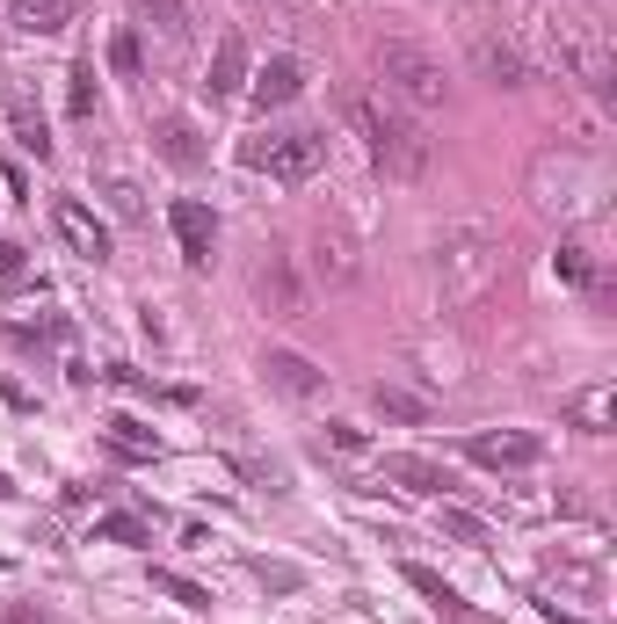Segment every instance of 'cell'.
Segmentation results:
<instances>
[{
  "label": "cell",
  "mask_w": 617,
  "mask_h": 624,
  "mask_svg": "<svg viewBox=\"0 0 617 624\" xmlns=\"http://www.w3.org/2000/svg\"><path fill=\"white\" fill-rule=\"evenodd\" d=\"M342 109H349L364 153L378 160L392 182H429V168H436V139L414 123V109H400L392 95H349Z\"/></svg>",
  "instance_id": "6da1fadb"
},
{
  "label": "cell",
  "mask_w": 617,
  "mask_h": 624,
  "mask_svg": "<svg viewBox=\"0 0 617 624\" xmlns=\"http://www.w3.org/2000/svg\"><path fill=\"white\" fill-rule=\"evenodd\" d=\"M545 44H552V58H560L566 80L610 95V30H603L588 8H552L545 15Z\"/></svg>",
  "instance_id": "7a4b0ae2"
},
{
  "label": "cell",
  "mask_w": 617,
  "mask_h": 624,
  "mask_svg": "<svg viewBox=\"0 0 617 624\" xmlns=\"http://www.w3.org/2000/svg\"><path fill=\"white\" fill-rule=\"evenodd\" d=\"M494 277H501V240H494L487 226L443 233V247H436L443 305H473V298H487V283H494Z\"/></svg>",
  "instance_id": "3957f363"
},
{
  "label": "cell",
  "mask_w": 617,
  "mask_h": 624,
  "mask_svg": "<svg viewBox=\"0 0 617 624\" xmlns=\"http://www.w3.org/2000/svg\"><path fill=\"white\" fill-rule=\"evenodd\" d=\"M378 87L400 109H443V66L414 36H378Z\"/></svg>",
  "instance_id": "277c9868"
},
{
  "label": "cell",
  "mask_w": 617,
  "mask_h": 624,
  "mask_svg": "<svg viewBox=\"0 0 617 624\" xmlns=\"http://www.w3.org/2000/svg\"><path fill=\"white\" fill-rule=\"evenodd\" d=\"M530 174H560V196H545L552 211H603V196H610V174H603L596 153H574V146H552V153H538V168Z\"/></svg>",
  "instance_id": "5b68a950"
},
{
  "label": "cell",
  "mask_w": 617,
  "mask_h": 624,
  "mask_svg": "<svg viewBox=\"0 0 617 624\" xmlns=\"http://www.w3.org/2000/svg\"><path fill=\"white\" fill-rule=\"evenodd\" d=\"M247 168L269 182H313L327 168V131H269L247 146Z\"/></svg>",
  "instance_id": "8992f818"
},
{
  "label": "cell",
  "mask_w": 617,
  "mask_h": 624,
  "mask_svg": "<svg viewBox=\"0 0 617 624\" xmlns=\"http://www.w3.org/2000/svg\"><path fill=\"white\" fill-rule=\"evenodd\" d=\"M465 58L487 87H530V58L516 36H501V22L487 15H465Z\"/></svg>",
  "instance_id": "52a82bcc"
},
{
  "label": "cell",
  "mask_w": 617,
  "mask_h": 624,
  "mask_svg": "<svg viewBox=\"0 0 617 624\" xmlns=\"http://www.w3.org/2000/svg\"><path fill=\"white\" fill-rule=\"evenodd\" d=\"M167 226H175V247H182V261H190L196 277L218 261V211L204 204V196H182L175 211H167Z\"/></svg>",
  "instance_id": "ba28073f"
},
{
  "label": "cell",
  "mask_w": 617,
  "mask_h": 624,
  "mask_svg": "<svg viewBox=\"0 0 617 624\" xmlns=\"http://www.w3.org/2000/svg\"><path fill=\"white\" fill-rule=\"evenodd\" d=\"M255 298H262V312H277V320H305V277L291 255H269L262 269H255Z\"/></svg>",
  "instance_id": "9c48e42d"
},
{
  "label": "cell",
  "mask_w": 617,
  "mask_h": 624,
  "mask_svg": "<svg viewBox=\"0 0 617 624\" xmlns=\"http://www.w3.org/2000/svg\"><path fill=\"white\" fill-rule=\"evenodd\" d=\"M52 233H58V240H66L80 261H109V226L95 218L88 204H80V196H58V204H52Z\"/></svg>",
  "instance_id": "30bf717a"
},
{
  "label": "cell",
  "mask_w": 617,
  "mask_h": 624,
  "mask_svg": "<svg viewBox=\"0 0 617 624\" xmlns=\"http://www.w3.org/2000/svg\"><path fill=\"white\" fill-rule=\"evenodd\" d=\"M465 458L487 465V472H523V465L545 458V443H538L530 429H501V435H465Z\"/></svg>",
  "instance_id": "8fae6325"
},
{
  "label": "cell",
  "mask_w": 617,
  "mask_h": 624,
  "mask_svg": "<svg viewBox=\"0 0 617 624\" xmlns=\"http://www.w3.org/2000/svg\"><path fill=\"white\" fill-rule=\"evenodd\" d=\"M262 370H269V385L291 392V399H320V392H327V370H320L313 356H299V348H269Z\"/></svg>",
  "instance_id": "7c38bea8"
},
{
  "label": "cell",
  "mask_w": 617,
  "mask_h": 624,
  "mask_svg": "<svg viewBox=\"0 0 617 624\" xmlns=\"http://www.w3.org/2000/svg\"><path fill=\"white\" fill-rule=\"evenodd\" d=\"M240 80H247V36L226 30L218 36V52H212V73H204V95L226 103V95H240Z\"/></svg>",
  "instance_id": "4fadbf2b"
},
{
  "label": "cell",
  "mask_w": 617,
  "mask_h": 624,
  "mask_svg": "<svg viewBox=\"0 0 617 624\" xmlns=\"http://www.w3.org/2000/svg\"><path fill=\"white\" fill-rule=\"evenodd\" d=\"M386 480H392V486H400V494H422V502H429V494H443V486H451V472H443V465H436V458H414V451H392V458H386Z\"/></svg>",
  "instance_id": "5bb4252c"
},
{
  "label": "cell",
  "mask_w": 617,
  "mask_h": 624,
  "mask_svg": "<svg viewBox=\"0 0 617 624\" xmlns=\"http://www.w3.org/2000/svg\"><path fill=\"white\" fill-rule=\"evenodd\" d=\"M299 95H305V66L299 58H269V66L255 73V103H262V117L283 109V103H299Z\"/></svg>",
  "instance_id": "9a60e30c"
},
{
  "label": "cell",
  "mask_w": 617,
  "mask_h": 624,
  "mask_svg": "<svg viewBox=\"0 0 617 624\" xmlns=\"http://www.w3.org/2000/svg\"><path fill=\"white\" fill-rule=\"evenodd\" d=\"M131 8H139V22H145V30H153L175 58L190 52V8H182V0H131Z\"/></svg>",
  "instance_id": "2e32d148"
},
{
  "label": "cell",
  "mask_w": 617,
  "mask_h": 624,
  "mask_svg": "<svg viewBox=\"0 0 617 624\" xmlns=\"http://www.w3.org/2000/svg\"><path fill=\"white\" fill-rule=\"evenodd\" d=\"M153 146H160V160H167V168H204V139H196L190 117H160Z\"/></svg>",
  "instance_id": "e0dca14e"
},
{
  "label": "cell",
  "mask_w": 617,
  "mask_h": 624,
  "mask_svg": "<svg viewBox=\"0 0 617 624\" xmlns=\"http://www.w3.org/2000/svg\"><path fill=\"white\" fill-rule=\"evenodd\" d=\"M610 378H596V385H588V392H574V399H566V421H574V429H582V435H610Z\"/></svg>",
  "instance_id": "ac0fdd59"
},
{
  "label": "cell",
  "mask_w": 617,
  "mask_h": 624,
  "mask_svg": "<svg viewBox=\"0 0 617 624\" xmlns=\"http://www.w3.org/2000/svg\"><path fill=\"white\" fill-rule=\"evenodd\" d=\"M8 22H15L22 36H52V30H66V22H73V0H15Z\"/></svg>",
  "instance_id": "d6986e66"
},
{
  "label": "cell",
  "mask_w": 617,
  "mask_h": 624,
  "mask_svg": "<svg viewBox=\"0 0 617 624\" xmlns=\"http://www.w3.org/2000/svg\"><path fill=\"white\" fill-rule=\"evenodd\" d=\"M313 277H327V283H349L356 277V247L342 240V233H327V226L313 233Z\"/></svg>",
  "instance_id": "ffe728a7"
},
{
  "label": "cell",
  "mask_w": 617,
  "mask_h": 624,
  "mask_svg": "<svg viewBox=\"0 0 617 624\" xmlns=\"http://www.w3.org/2000/svg\"><path fill=\"white\" fill-rule=\"evenodd\" d=\"M560 277L582 283V291H603V255L588 240H560Z\"/></svg>",
  "instance_id": "44dd1931"
},
{
  "label": "cell",
  "mask_w": 617,
  "mask_h": 624,
  "mask_svg": "<svg viewBox=\"0 0 617 624\" xmlns=\"http://www.w3.org/2000/svg\"><path fill=\"white\" fill-rule=\"evenodd\" d=\"M8 131H15V146H22V153H36V160L52 153V131H44V117H36V109L22 103V95L8 103Z\"/></svg>",
  "instance_id": "7402d4cb"
},
{
  "label": "cell",
  "mask_w": 617,
  "mask_h": 624,
  "mask_svg": "<svg viewBox=\"0 0 617 624\" xmlns=\"http://www.w3.org/2000/svg\"><path fill=\"white\" fill-rule=\"evenodd\" d=\"M109 451H117V458H160V435L145 429V421L117 415V421H109Z\"/></svg>",
  "instance_id": "603a6c76"
},
{
  "label": "cell",
  "mask_w": 617,
  "mask_h": 624,
  "mask_svg": "<svg viewBox=\"0 0 617 624\" xmlns=\"http://www.w3.org/2000/svg\"><path fill=\"white\" fill-rule=\"evenodd\" d=\"M370 407H378L386 421H407V429H414V421H429V399L400 392V385H378V392H370Z\"/></svg>",
  "instance_id": "cb8c5ba5"
},
{
  "label": "cell",
  "mask_w": 617,
  "mask_h": 624,
  "mask_svg": "<svg viewBox=\"0 0 617 624\" xmlns=\"http://www.w3.org/2000/svg\"><path fill=\"white\" fill-rule=\"evenodd\" d=\"M66 109L80 123L95 117V58H73V73H66Z\"/></svg>",
  "instance_id": "d4e9b609"
},
{
  "label": "cell",
  "mask_w": 617,
  "mask_h": 624,
  "mask_svg": "<svg viewBox=\"0 0 617 624\" xmlns=\"http://www.w3.org/2000/svg\"><path fill=\"white\" fill-rule=\"evenodd\" d=\"M407 581H414V589H422V595H429V603H436L451 624H465V603H458V589H443V581H436L429 567H407Z\"/></svg>",
  "instance_id": "484cf974"
},
{
  "label": "cell",
  "mask_w": 617,
  "mask_h": 624,
  "mask_svg": "<svg viewBox=\"0 0 617 624\" xmlns=\"http://www.w3.org/2000/svg\"><path fill=\"white\" fill-rule=\"evenodd\" d=\"M320 451H335V458H364V451H370V435L356 429V421H327V429H320Z\"/></svg>",
  "instance_id": "4316f807"
},
{
  "label": "cell",
  "mask_w": 617,
  "mask_h": 624,
  "mask_svg": "<svg viewBox=\"0 0 617 624\" xmlns=\"http://www.w3.org/2000/svg\"><path fill=\"white\" fill-rule=\"evenodd\" d=\"M153 589L175 595L182 610H212V589H196V581H182V573H167V567H153Z\"/></svg>",
  "instance_id": "83f0119b"
},
{
  "label": "cell",
  "mask_w": 617,
  "mask_h": 624,
  "mask_svg": "<svg viewBox=\"0 0 617 624\" xmlns=\"http://www.w3.org/2000/svg\"><path fill=\"white\" fill-rule=\"evenodd\" d=\"M109 66H117L123 80H139V66H145V58H139V30H117V44H109Z\"/></svg>",
  "instance_id": "f1b7e54d"
},
{
  "label": "cell",
  "mask_w": 617,
  "mask_h": 624,
  "mask_svg": "<svg viewBox=\"0 0 617 624\" xmlns=\"http://www.w3.org/2000/svg\"><path fill=\"white\" fill-rule=\"evenodd\" d=\"M95 538H109V545H145V523H139V516H102V523H95Z\"/></svg>",
  "instance_id": "f546056e"
},
{
  "label": "cell",
  "mask_w": 617,
  "mask_h": 624,
  "mask_svg": "<svg viewBox=\"0 0 617 624\" xmlns=\"http://www.w3.org/2000/svg\"><path fill=\"white\" fill-rule=\"evenodd\" d=\"M58 334H66L58 320H15V327H8V342H15V348H36V342H58Z\"/></svg>",
  "instance_id": "4dcf8cb0"
},
{
  "label": "cell",
  "mask_w": 617,
  "mask_h": 624,
  "mask_svg": "<svg viewBox=\"0 0 617 624\" xmlns=\"http://www.w3.org/2000/svg\"><path fill=\"white\" fill-rule=\"evenodd\" d=\"M443 530H451L458 545H487V523H479V516H465V508H443Z\"/></svg>",
  "instance_id": "1f68e13d"
},
{
  "label": "cell",
  "mask_w": 617,
  "mask_h": 624,
  "mask_svg": "<svg viewBox=\"0 0 617 624\" xmlns=\"http://www.w3.org/2000/svg\"><path fill=\"white\" fill-rule=\"evenodd\" d=\"M109 211H117V218H145L139 190H131V182H123V174H109Z\"/></svg>",
  "instance_id": "d6a6232c"
},
{
  "label": "cell",
  "mask_w": 617,
  "mask_h": 624,
  "mask_svg": "<svg viewBox=\"0 0 617 624\" xmlns=\"http://www.w3.org/2000/svg\"><path fill=\"white\" fill-rule=\"evenodd\" d=\"M22 269H30V247H22V240H0V277L15 283Z\"/></svg>",
  "instance_id": "836d02e7"
},
{
  "label": "cell",
  "mask_w": 617,
  "mask_h": 624,
  "mask_svg": "<svg viewBox=\"0 0 617 624\" xmlns=\"http://www.w3.org/2000/svg\"><path fill=\"white\" fill-rule=\"evenodd\" d=\"M255 581H262V589H299V573H291V567H269V559L255 567Z\"/></svg>",
  "instance_id": "e575fe53"
}]
</instances>
